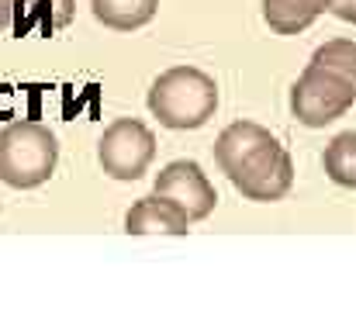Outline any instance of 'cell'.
I'll return each instance as SVG.
<instances>
[{
	"instance_id": "1",
	"label": "cell",
	"mask_w": 356,
	"mask_h": 311,
	"mask_svg": "<svg viewBox=\"0 0 356 311\" xmlns=\"http://www.w3.org/2000/svg\"><path fill=\"white\" fill-rule=\"evenodd\" d=\"M215 163L245 201H280L294 187L291 152L256 121H232L215 138Z\"/></svg>"
},
{
	"instance_id": "2",
	"label": "cell",
	"mask_w": 356,
	"mask_h": 311,
	"mask_svg": "<svg viewBox=\"0 0 356 311\" xmlns=\"http://www.w3.org/2000/svg\"><path fill=\"white\" fill-rule=\"evenodd\" d=\"M149 111L163 128L194 131L204 128L218 111V83L197 66H173L149 87Z\"/></svg>"
},
{
	"instance_id": "3",
	"label": "cell",
	"mask_w": 356,
	"mask_h": 311,
	"mask_svg": "<svg viewBox=\"0 0 356 311\" xmlns=\"http://www.w3.org/2000/svg\"><path fill=\"white\" fill-rule=\"evenodd\" d=\"M59 163V142L42 121H10L0 131V180L17 191L42 187Z\"/></svg>"
},
{
	"instance_id": "4",
	"label": "cell",
	"mask_w": 356,
	"mask_h": 311,
	"mask_svg": "<svg viewBox=\"0 0 356 311\" xmlns=\"http://www.w3.org/2000/svg\"><path fill=\"white\" fill-rule=\"evenodd\" d=\"M356 104V87L339 80L336 73L322 66H305V73L291 87V114L305 128H325L336 118H343Z\"/></svg>"
},
{
	"instance_id": "5",
	"label": "cell",
	"mask_w": 356,
	"mask_h": 311,
	"mask_svg": "<svg viewBox=\"0 0 356 311\" xmlns=\"http://www.w3.org/2000/svg\"><path fill=\"white\" fill-rule=\"evenodd\" d=\"M156 156V135L138 118H118L97 142V163L111 180H138Z\"/></svg>"
},
{
	"instance_id": "6",
	"label": "cell",
	"mask_w": 356,
	"mask_h": 311,
	"mask_svg": "<svg viewBox=\"0 0 356 311\" xmlns=\"http://www.w3.org/2000/svg\"><path fill=\"white\" fill-rule=\"evenodd\" d=\"M152 194L156 198H166L170 205H177L187 214V221L208 218L215 211V205H218V194H215L208 173L194 159H173V163H166L156 173Z\"/></svg>"
},
{
	"instance_id": "7",
	"label": "cell",
	"mask_w": 356,
	"mask_h": 311,
	"mask_svg": "<svg viewBox=\"0 0 356 311\" xmlns=\"http://www.w3.org/2000/svg\"><path fill=\"white\" fill-rule=\"evenodd\" d=\"M191 221L177 205H170L166 198H142L128 207L124 214V232L128 235H187Z\"/></svg>"
},
{
	"instance_id": "8",
	"label": "cell",
	"mask_w": 356,
	"mask_h": 311,
	"mask_svg": "<svg viewBox=\"0 0 356 311\" xmlns=\"http://www.w3.org/2000/svg\"><path fill=\"white\" fill-rule=\"evenodd\" d=\"M325 10L329 0H263V21L277 35H301Z\"/></svg>"
},
{
	"instance_id": "9",
	"label": "cell",
	"mask_w": 356,
	"mask_h": 311,
	"mask_svg": "<svg viewBox=\"0 0 356 311\" xmlns=\"http://www.w3.org/2000/svg\"><path fill=\"white\" fill-rule=\"evenodd\" d=\"M94 17L104 28L115 31H135L142 24H149L159 10V0H90Z\"/></svg>"
},
{
	"instance_id": "10",
	"label": "cell",
	"mask_w": 356,
	"mask_h": 311,
	"mask_svg": "<svg viewBox=\"0 0 356 311\" xmlns=\"http://www.w3.org/2000/svg\"><path fill=\"white\" fill-rule=\"evenodd\" d=\"M325 177L336 187L356 191V131H339L322 152Z\"/></svg>"
},
{
	"instance_id": "11",
	"label": "cell",
	"mask_w": 356,
	"mask_h": 311,
	"mask_svg": "<svg viewBox=\"0 0 356 311\" xmlns=\"http://www.w3.org/2000/svg\"><path fill=\"white\" fill-rule=\"evenodd\" d=\"M312 66H322L329 73H336L339 80H346L356 87V42L353 38H332L325 45H318L312 52Z\"/></svg>"
},
{
	"instance_id": "12",
	"label": "cell",
	"mask_w": 356,
	"mask_h": 311,
	"mask_svg": "<svg viewBox=\"0 0 356 311\" xmlns=\"http://www.w3.org/2000/svg\"><path fill=\"white\" fill-rule=\"evenodd\" d=\"M28 7H31V17L38 21L42 35H56L76 14V0H28Z\"/></svg>"
},
{
	"instance_id": "13",
	"label": "cell",
	"mask_w": 356,
	"mask_h": 311,
	"mask_svg": "<svg viewBox=\"0 0 356 311\" xmlns=\"http://www.w3.org/2000/svg\"><path fill=\"white\" fill-rule=\"evenodd\" d=\"M329 14L346 24H356V0H329Z\"/></svg>"
},
{
	"instance_id": "14",
	"label": "cell",
	"mask_w": 356,
	"mask_h": 311,
	"mask_svg": "<svg viewBox=\"0 0 356 311\" xmlns=\"http://www.w3.org/2000/svg\"><path fill=\"white\" fill-rule=\"evenodd\" d=\"M10 10H14V0H0V31L10 24Z\"/></svg>"
}]
</instances>
